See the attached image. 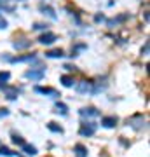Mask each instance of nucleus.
Returning <instances> with one entry per match:
<instances>
[{
  "label": "nucleus",
  "instance_id": "f257e3e1",
  "mask_svg": "<svg viewBox=\"0 0 150 157\" xmlns=\"http://www.w3.org/2000/svg\"><path fill=\"white\" fill-rule=\"evenodd\" d=\"M80 136H93L96 133V124L93 122H84L82 126H80Z\"/></svg>",
  "mask_w": 150,
  "mask_h": 157
},
{
  "label": "nucleus",
  "instance_id": "f03ea898",
  "mask_svg": "<svg viewBox=\"0 0 150 157\" xmlns=\"http://www.w3.org/2000/svg\"><path fill=\"white\" fill-rule=\"evenodd\" d=\"M56 40H58V35L52 33V32H45L44 35H40V37H39V42H40V44H44V45L54 44Z\"/></svg>",
  "mask_w": 150,
  "mask_h": 157
},
{
  "label": "nucleus",
  "instance_id": "7ed1b4c3",
  "mask_svg": "<svg viewBox=\"0 0 150 157\" xmlns=\"http://www.w3.org/2000/svg\"><path fill=\"white\" fill-rule=\"evenodd\" d=\"M75 91L77 93H94L93 91V82H87V80H82L75 86Z\"/></svg>",
  "mask_w": 150,
  "mask_h": 157
},
{
  "label": "nucleus",
  "instance_id": "20e7f679",
  "mask_svg": "<svg viewBox=\"0 0 150 157\" xmlns=\"http://www.w3.org/2000/svg\"><path fill=\"white\" fill-rule=\"evenodd\" d=\"M44 75H45V72L42 68H39V70H28V72L25 73V77L32 78V80H40V78H44Z\"/></svg>",
  "mask_w": 150,
  "mask_h": 157
},
{
  "label": "nucleus",
  "instance_id": "39448f33",
  "mask_svg": "<svg viewBox=\"0 0 150 157\" xmlns=\"http://www.w3.org/2000/svg\"><path fill=\"white\" fill-rule=\"evenodd\" d=\"M39 9H40V12H42L44 16H49L51 19H56V12H54V9H52L51 6H44V4H42Z\"/></svg>",
  "mask_w": 150,
  "mask_h": 157
},
{
  "label": "nucleus",
  "instance_id": "423d86ee",
  "mask_svg": "<svg viewBox=\"0 0 150 157\" xmlns=\"http://www.w3.org/2000/svg\"><path fill=\"white\" fill-rule=\"evenodd\" d=\"M80 115H82V117H96V115H100V112H98V110H96V108H93V107H87V108H82V110H80Z\"/></svg>",
  "mask_w": 150,
  "mask_h": 157
},
{
  "label": "nucleus",
  "instance_id": "0eeeda50",
  "mask_svg": "<svg viewBox=\"0 0 150 157\" xmlns=\"http://www.w3.org/2000/svg\"><path fill=\"white\" fill-rule=\"evenodd\" d=\"M73 152H75V157H87V148L82 143H77L73 147Z\"/></svg>",
  "mask_w": 150,
  "mask_h": 157
},
{
  "label": "nucleus",
  "instance_id": "6e6552de",
  "mask_svg": "<svg viewBox=\"0 0 150 157\" xmlns=\"http://www.w3.org/2000/svg\"><path fill=\"white\" fill-rule=\"evenodd\" d=\"M35 91H37V93H40V94H49V96H54V98H56V96H60L54 89H51V87H40V86H37V87H35Z\"/></svg>",
  "mask_w": 150,
  "mask_h": 157
},
{
  "label": "nucleus",
  "instance_id": "1a4fd4ad",
  "mask_svg": "<svg viewBox=\"0 0 150 157\" xmlns=\"http://www.w3.org/2000/svg\"><path fill=\"white\" fill-rule=\"evenodd\" d=\"M101 124L105 126V128H115V124H117V117H103L101 119Z\"/></svg>",
  "mask_w": 150,
  "mask_h": 157
},
{
  "label": "nucleus",
  "instance_id": "9d476101",
  "mask_svg": "<svg viewBox=\"0 0 150 157\" xmlns=\"http://www.w3.org/2000/svg\"><path fill=\"white\" fill-rule=\"evenodd\" d=\"M33 59H37V58H35V54H28V56H17V58H12L11 61H12V63H23V61H33Z\"/></svg>",
  "mask_w": 150,
  "mask_h": 157
},
{
  "label": "nucleus",
  "instance_id": "9b49d317",
  "mask_svg": "<svg viewBox=\"0 0 150 157\" xmlns=\"http://www.w3.org/2000/svg\"><path fill=\"white\" fill-rule=\"evenodd\" d=\"M45 56L47 58H63L65 56V52H63L61 49H52V51H47Z\"/></svg>",
  "mask_w": 150,
  "mask_h": 157
},
{
  "label": "nucleus",
  "instance_id": "f8f14e48",
  "mask_svg": "<svg viewBox=\"0 0 150 157\" xmlns=\"http://www.w3.org/2000/svg\"><path fill=\"white\" fill-rule=\"evenodd\" d=\"M21 148H23V152H25V154H28V155H37V148H35L33 145H28V143H25Z\"/></svg>",
  "mask_w": 150,
  "mask_h": 157
},
{
  "label": "nucleus",
  "instance_id": "ddd939ff",
  "mask_svg": "<svg viewBox=\"0 0 150 157\" xmlns=\"http://www.w3.org/2000/svg\"><path fill=\"white\" fill-rule=\"evenodd\" d=\"M9 78H11V73L9 72H0V87H4L9 82Z\"/></svg>",
  "mask_w": 150,
  "mask_h": 157
},
{
  "label": "nucleus",
  "instance_id": "4468645a",
  "mask_svg": "<svg viewBox=\"0 0 150 157\" xmlns=\"http://www.w3.org/2000/svg\"><path fill=\"white\" fill-rule=\"evenodd\" d=\"M61 84L65 86V87H73V77H70V75H63L61 77Z\"/></svg>",
  "mask_w": 150,
  "mask_h": 157
},
{
  "label": "nucleus",
  "instance_id": "2eb2a0df",
  "mask_svg": "<svg viewBox=\"0 0 150 157\" xmlns=\"http://www.w3.org/2000/svg\"><path fill=\"white\" fill-rule=\"evenodd\" d=\"M47 128H49V131H52V133H60V135L63 133V128L61 126H56V122H49Z\"/></svg>",
  "mask_w": 150,
  "mask_h": 157
},
{
  "label": "nucleus",
  "instance_id": "dca6fc26",
  "mask_svg": "<svg viewBox=\"0 0 150 157\" xmlns=\"http://www.w3.org/2000/svg\"><path fill=\"white\" fill-rule=\"evenodd\" d=\"M0 155H16V154H14V152H11L9 150V148H7V147H2V148H0Z\"/></svg>",
  "mask_w": 150,
  "mask_h": 157
},
{
  "label": "nucleus",
  "instance_id": "f3484780",
  "mask_svg": "<svg viewBox=\"0 0 150 157\" xmlns=\"http://www.w3.org/2000/svg\"><path fill=\"white\" fill-rule=\"evenodd\" d=\"M28 45H30V40H26V42H14V47L16 49H25Z\"/></svg>",
  "mask_w": 150,
  "mask_h": 157
},
{
  "label": "nucleus",
  "instance_id": "a211bd4d",
  "mask_svg": "<svg viewBox=\"0 0 150 157\" xmlns=\"http://www.w3.org/2000/svg\"><path fill=\"white\" fill-rule=\"evenodd\" d=\"M6 91H7V98H9V100H16V96H17L16 89H6Z\"/></svg>",
  "mask_w": 150,
  "mask_h": 157
},
{
  "label": "nucleus",
  "instance_id": "6ab92c4d",
  "mask_svg": "<svg viewBox=\"0 0 150 157\" xmlns=\"http://www.w3.org/2000/svg\"><path fill=\"white\" fill-rule=\"evenodd\" d=\"M12 141H14V143H16V145H25V140H23V138H21V136H17V135H14V136H12Z\"/></svg>",
  "mask_w": 150,
  "mask_h": 157
},
{
  "label": "nucleus",
  "instance_id": "aec40b11",
  "mask_svg": "<svg viewBox=\"0 0 150 157\" xmlns=\"http://www.w3.org/2000/svg\"><path fill=\"white\" fill-rule=\"evenodd\" d=\"M56 108H58V112H61V113H67V105L65 103H56Z\"/></svg>",
  "mask_w": 150,
  "mask_h": 157
},
{
  "label": "nucleus",
  "instance_id": "412c9836",
  "mask_svg": "<svg viewBox=\"0 0 150 157\" xmlns=\"http://www.w3.org/2000/svg\"><path fill=\"white\" fill-rule=\"evenodd\" d=\"M6 28H7V19L0 14V30H6Z\"/></svg>",
  "mask_w": 150,
  "mask_h": 157
},
{
  "label": "nucleus",
  "instance_id": "4be33fe9",
  "mask_svg": "<svg viewBox=\"0 0 150 157\" xmlns=\"http://www.w3.org/2000/svg\"><path fill=\"white\" fill-rule=\"evenodd\" d=\"M45 26H47V25H42V23H35L33 28H35V30H45Z\"/></svg>",
  "mask_w": 150,
  "mask_h": 157
},
{
  "label": "nucleus",
  "instance_id": "5701e85b",
  "mask_svg": "<svg viewBox=\"0 0 150 157\" xmlns=\"http://www.w3.org/2000/svg\"><path fill=\"white\" fill-rule=\"evenodd\" d=\"M9 115V110L7 108H0V117H7Z\"/></svg>",
  "mask_w": 150,
  "mask_h": 157
}]
</instances>
